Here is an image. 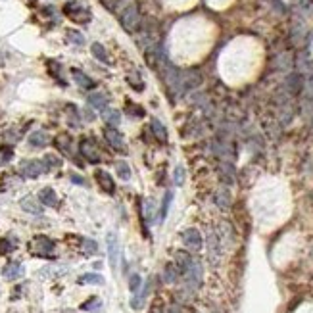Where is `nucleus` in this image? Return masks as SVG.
Returning a JSON list of instances; mask_svg holds the SVG:
<instances>
[{
	"label": "nucleus",
	"mask_w": 313,
	"mask_h": 313,
	"mask_svg": "<svg viewBox=\"0 0 313 313\" xmlns=\"http://www.w3.org/2000/svg\"><path fill=\"white\" fill-rule=\"evenodd\" d=\"M86 102H88L92 108H96V110H106V108H108V96L102 94V92H92V94H88Z\"/></svg>",
	"instance_id": "19"
},
{
	"label": "nucleus",
	"mask_w": 313,
	"mask_h": 313,
	"mask_svg": "<svg viewBox=\"0 0 313 313\" xmlns=\"http://www.w3.org/2000/svg\"><path fill=\"white\" fill-rule=\"evenodd\" d=\"M21 275H23V265H21L19 261H10V263H6L4 269H2V277H4L6 281H15V279H19Z\"/></svg>",
	"instance_id": "12"
},
{
	"label": "nucleus",
	"mask_w": 313,
	"mask_h": 313,
	"mask_svg": "<svg viewBox=\"0 0 313 313\" xmlns=\"http://www.w3.org/2000/svg\"><path fill=\"white\" fill-rule=\"evenodd\" d=\"M31 252L39 257H50L54 252V242L48 236H35L31 242Z\"/></svg>",
	"instance_id": "4"
},
{
	"label": "nucleus",
	"mask_w": 313,
	"mask_h": 313,
	"mask_svg": "<svg viewBox=\"0 0 313 313\" xmlns=\"http://www.w3.org/2000/svg\"><path fill=\"white\" fill-rule=\"evenodd\" d=\"M115 169H117V177L123 179V181H129L131 179V167H129L127 161H117L115 163Z\"/></svg>",
	"instance_id": "28"
},
{
	"label": "nucleus",
	"mask_w": 313,
	"mask_h": 313,
	"mask_svg": "<svg viewBox=\"0 0 313 313\" xmlns=\"http://www.w3.org/2000/svg\"><path fill=\"white\" fill-rule=\"evenodd\" d=\"M68 39H70L73 44H77V46H83V44H85V37H83L79 31H75V29H70V31H68Z\"/></svg>",
	"instance_id": "29"
},
{
	"label": "nucleus",
	"mask_w": 313,
	"mask_h": 313,
	"mask_svg": "<svg viewBox=\"0 0 313 313\" xmlns=\"http://www.w3.org/2000/svg\"><path fill=\"white\" fill-rule=\"evenodd\" d=\"M90 52H92V56L96 58L98 62H102V64H110L108 52H106V48H104L100 43H92V46H90Z\"/></svg>",
	"instance_id": "23"
},
{
	"label": "nucleus",
	"mask_w": 313,
	"mask_h": 313,
	"mask_svg": "<svg viewBox=\"0 0 313 313\" xmlns=\"http://www.w3.org/2000/svg\"><path fill=\"white\" fill-rule=\"evenodd\" d=\"M171 200H173V192L167 190V192H165V198H163V202H161V208H159V221H165L167 212H169Z\"/></svg>",
	"instance_id": "27"
},
{
	"label": "nucleus",
	"mask_w": 313,
	"mask_h": 313,
	"mask_svg": "<svg viewBox=\"0 0 313 313\" xmlns=\"http://www.w3.org/2000/svg\"><path fill=\"white\" fill-rule=\"evenodd\" d=\"M150 125H152V131H154V135H156L157 141H159V143H167V131H165V127L159 123V119L152 117Z\"/></svg>",
	"instance_id": "22"
},
{
	"label": "nucleus",
	"mask_w": 313,
	"mask_h": 313,
	"mask_svg": "<svg viewBox=\"0 0 313 313\" xmlns=\"http://www.w3.org/2000/svg\"><path fill=\"white\" fill-rule=\"evenodd\" d=\"M104 137H106V141L112 144L115 150L125 152V141H123V135L117 131V127H108L104 131Z\"/></svg>",
	"instance_id": "10"
},
{
	"label": "nucleus",
	"mask_w": 313,
	"mask_h": 313,
	"mask_svg": "<svg viewBox=\"0 0 313 313\" xmlns=\"http://www.w3.org/2000/svg\"><path fill=\"white\" fill-rule=\"evenodd\" d=\"M192 265V256L188 252H177L175 254V267L179 271V275H185L186 271Z\"/></svg>",
	"instance_id": "15"
},
{
	"label": "nucleus",
	"mask_w": 313,
	"mask_h": 313,
	"mask_svg": "<svg viewBox=\"0 0 313 313\" xmlns=\"http://www.w3.org/2000/svg\"><path fill=\"white\" fill-rule=\"evenodd\" d=\"M21 208H23L25 212H29V214H33V215H41V214H43V210H41V204L33 198V196H27V198L21 200Z\"/></svg>",
	"instance_id": "20"
},
{
	"label": "nucleus",
	"mask_w": 313,
	"mask_h": 313,
	"mask_svg": "<svg viewBox=\"0 0 313 313\" xmlns=\"http://www.w3.org/2000/svg\"><path fill=\"white\" fill-rule=\"evenodd\" d=\"M208 254H210V259L212 261H217V257L221 254V248H219V236L215 233H210L208 236Z\"/></svg>",
	"instance_id": "17"
},
{
	"label": "nucleus",
	"mask_w": 313,
	"mask_h": 313,
	"mask_svg": "<svg viewBox=\"0 0 313 313\" xmlns=\"http://www.w3.org/2000/svg\"><path fill=\"white\" fill-rule=\"evenodd\" d=\"M72 77H73V81L77 83V85L81 86V88H85V90H92L94 86H96V83L86 75V73H83L81 70H75L73 68L72 70Z\"/></svg>",
	"instance_id": "14"
},
{
	"label": "nucleus",
	"mask_w": 313,
	"mask_h": 313,
	"mask_svg": "<svg viewBox=\"0 0 313 313\" xmlns=\"http://www.w3.org/2000/svg\"><path fill=\"white\" fill-rule=\"evenodd\" d=\"M46 169H48L46 163L41 161V159H27V161H21V163H19V173H21L25 179H37V177H41Z\"/></svg>",
	"instance_id": "3"
},
{
	"label": "nucleus",
	"mask_w": 313,
	"mask_h": 313,
	"mask_svg": "<svg viewBox=\"0 0 313 313\" xmlns=\"http://www.w3.org/2000/svg\"><path fill=\"white\" fill-rule=\"evenodd\" d=\"M288 85H290L288 90H290L292 94H296L300 90V86H302V77H300V75H290V77H288Z\"/></svg>",
	"instance_id": "30"
},
{
	"label": "nucleus",
	"mask_w": 313,
	"mask_h": 313,
	"mask_svg": "<svg viewBox=\"0 0 313 313\" xmlns=\"http://www.w3.org/2000/svg\"><path fill=\"white\" fill-rule=\"evenodd\" d=\"M54 144H56V148L62 154L73 156V139L68 133H60L56 139H54Z\"/></svg>",
	"instance_id": "11"
},
{
	"label": "nucleus",
	"mask_w": 313,
	"mask_h": 313,
	"mask_svg": "<svg viewBox=\"0 0 313 313\" xmlns=\"http://www.w3.org/2000/svg\"><path fill=\"white\" fill-rule=\"evenodd\" d=\"M202 83V77H200L198 72H185V73H179V85L181 90H188V88H194Z\"/></svg>",
	"instance_id": "8"
},
{
	"label": "nucleus",
	"mask_w": 313,
	"mask_h": 313,
	"mask_svg": "<svg viewBox=\"0 0 313 313\" xmlns=\"http://www.w3.org/2000/svg\"><path fill=\"white\" fill-rule=\"evenodd\" d=\"M215 202H217V206L223 208V210L231 206V194H229L227 188H221V190L215 194Z\"/></svg>",
	"instance_id": "26"
},
{
	"label": "nucleus",
	"mask_w": 313,
	"mask_h": 313,
	"mask_svg": "<svg viewBox=\"0 0 313 313\" xmlns=\"http://www.w3.org/2000/svg\"><path fill=\"white\" fill-rule=\"evenodd\" d=\"M102 117H104V121H106L110 127H117L119 121H121V114H119L117 110H110V108L102 110Z\"/></svg>",
	"instance_id": "21"
},
{
	"label": "nucleus",
	"mask_w": 313,
	"mask_h": 313,
	"mask_svg": "<svg viewBox=\"0 0 313 313\" xmlns=\"http://www.w3.org/2000/svg\"><path fill=\"white\" fill-rule=\"evenodd\" d=\"M79 285H104V277L102 275H96V273H86V275H81Z\"/></svg>",
	"instance_id": "24"
},
{
	"label": "nucleus",
	"mask_w": 313,
	"mask_h": 313,
	"mask_svg": "<svg viewBox=\"0 0 313 313\" xmlns=\"http://www.w3.org/2000/svg\"><path fill=\"white\" fill-rule=\"evenodd\" d=\"M94 177H96V181H98L100 188H102L104 192H108V194H114L115 183H114V179L110 177V173H106V171H102V169H96Z\"/></svg>",
	"instance_id": "13"
},
{
	"label": "nucleus",
	"mask_w": 313,
	"mask_h": 313,
	"mask_svg": "<svg viewBox=\"0 0 313 313\" xmlns=\"http://www.w3.org/2000/svg\"><path fill=\"white\" fill-rule=\"evenodd\" d=\"M167 313H183V312H181L177 306H173V308H169V312H167Z\"/></svg>",
	"instance_id": "39"
},
{
	"label": "nucleus",
	"mask_w": 313,
	"mask_h": 313,
	"mask_svg": "<svg viewBox=\"0 0 313 313\" xmlns=\"http://www.w3.org/2000/svg\"><path fill=\"white\" fill-rule=\"evenodd\" d=\"M106 244H108V257H110V267L112 271H117V263H119V240H117V235L115 233H110L108 238H106Z\"/></svg>",
	"instance_id": "6"
},
{
	"label": "nucleus",
	"mask_w": 313,
	"mask_h": 313,
	"mask_svg": "<svg viewBox=\"0 0 313 313\" xmlns=\"http://www.w3.org/2000/svg\"><path fill=\"white\" fill-rule=\"evenodd\" d=\"M100 306H102L100 298H90L88 302H85V304L81 306V310H83V312H96Z\"/></svg>",
	"instance_id": "31"
},
{
	"label": "nucleus",
	"mask_w": 313,
	"mask_h": 313,
	"mask_svg": "<svg viewBox=\"0 0 313 313\" xmlns=\"http://www.w3.org/2000/svg\"><path fill=\"white\" fill-rule=\"evenodd\" d=\"M72 181L75 183V185H81V186H85V185H86L85 179H83V177H79V175H75V173L72 175Z\"/></svg>",
	"instance_id": "38"
},
{
	"label": "nucleus",
	"mask_w": 313,
	"mask_h": 313,
	"mask_svg": "<svg viewBox=\"0 0 313 313\" xmlns=\"http://www.w3.org/2000/svg\"><path fill=\"white\" fill-rule=\"evenodd\" d=\"M79 150H81V154L86 157V161H90V163H100V150L92 139H81Z\"/></svg>",
	"instance_id": "5"
},
{
	"label": "nucleus",
	"mask_w": 313,
	"mask_h": 313,
	"mask_svg": "<svg viewBox=\"0 0 313 313\" xmlns=\"http://www.w3.org/2000/svg\"><path fill=\"white\" fill-rule=\"evenodd\" d=\"M173 181H175V185L177 186H181L183 183H185V167H183V165H177V167H175Z\"/></svg>",
	"instance_id": "33"
},
{
	"label": "nucleus",
	"mask_w": 313,
	"mask_h": 313,
	"mask_svg": "<svg viewBox=\"0 0 313 313\" xmlns=\"http://www.w3.org/2000/svg\"><path fill=\"white\" fill-rule=\"evenodd\" d=\"M39 200H41V204L48 206V208H56L58 206V194L54 192V188H50V186H44L43 190L39 192Z\"/></svg>",
	"instance_id": "16"
},
{
	"label": "nucleus",
	"mask_w": 313,
	"mask_h": 313,
	"mask_svg": "<svg viewBox=\"0 0 313 313\" xmlns=\"http://www.w3.org/2000/svg\"><path fill=\"white\" fill-rule=\"evenodd\" d=\"M177 277H179V271L175 267V263H167V265H165V271H163V281H165L167 285H173V283L177 281Z\"/></svg>",
	"instance_id": "25"
},
{
	"label": "nucleus",
	"mask_w": 313,
	"mask_h": 313,
	"mask_svg": "<svg viewBox=\"0 0 313 313\" xmlns=\"http://www.w3.org/2000/svg\"><path fill=\"white\" fill-rule=\"evenodd\" d=\"M44 161H50L46 167H60V165H62V159L56 156H52V154H48V156L44 157Z\"/></svg>",
	"instance_id": "37"
},
{
	"label": "nucleus",
	"mask_w": 313,
	"mask_h": 313,
	"mask_svg": "<svg viewBox=\"0 0 313 313\" xmlns=\"http://www.w3.org/2000/svg\"><path fill=\"white\" fill-rule=\"evenodd\" d=\"M12 250H14V246L10 244L8 238H2V240H0V254H8V252H12Z\"/></svg>",
	"instance_id": "36"
},
{
	"label": "nucleus",
	"mask_w": 313,
	"mask_h": 313,
	"mask_svg": "<svg viewBox=\"0 0 313 313\" xmlns=\"http://www.w3.org/2000/svg\"><path fill=\"white\" fill-rule=\"evenodd\" d=\"M144 210H146L148 221H152V219H154V202H152V200H146V202H144Z\"/></svg>",
	"instance_id": "35"
},
{
	"label": "nucleus",
	"mask_w": 313,
	"mask_h": 313,
	"mask_svg": "<svg viewBox=\"0 0 313 313\" xmlns=\"http://www.w3.org/2000/svg\"><path fill=\"white\" fill-rule=\"evenodd\" d=\"M119 21H121V27L125 29L127 33H135V31H139L141 27V10H139V6L135 4V2H131V0H125V2H121V6H119Z\"/></svg>",
	"instance_id": "1"
},
{
	"label": "nucleus",
	"mask_w": 313,
	"mask_h": 313,
	"mask_svg": "<svg viewBox=\"0 0 313 313\" xmlns=\"http://www.w3.org/2000/svg\"><path fill=\"white\" fill-rule=\"evenodd\" d=\"M83 250H85L88 256H92V254L98 252V244L94 240H90V238H85V240H83Z\"/></svg>",
	"instance_id": "34"
},
{
	"label": "nucleus",
	"mask_w": 313,
	"mask_h": 313,
	"mask_svg": "<svg viewBox=\"0 0 313 313\" xmlns=\"http://www.w3.org/2000/svg\"><path fill=\"white\" fill-rule=\"evenodd\" d=\"M141 285H143V279H141V275H137V273H135V275L131 277V281H129V288H131V292H133V294H137V292L141 290Z\"/></svg>",
	"instance_id": "32"
},
{
	"label": "nucleus",
	"mask_w": 313,
	"mask_h": 313,
	"mask_svg": "<svg viewBox=\"0 0 313 313\" xmlns=\"http://www.w3.org/2000/svg\"><path fill=\"white\" fill-rule=\"evenodd\" d=\"M48 143H50V137L44 131H35V133L29 135V144L35 146V148H43Z\"/></svg>",
	"instance_id": "18"
},
{
	"label": "nucleus",
	"mask_w": 313,
	"mask_h": 313,
	"mask_svg": "<svg viewBox=\"0 0 313 313\" xmlns=\"http://www.w3.org/2000/svg\"><path fill=\"white\" fill-rule=\"evenodd\" d=\"M64 14L68 15L72 21H75V23H88V21L92 19L90 10L85 8V6H81V4L75 2V0L68 2V4L64 6Z\"/></svg>",
	"instance_id": "2"
},
{
	"label": "nucleus",
	"mask_w": 313,
	"mask_h": 313,
	"mask_svg": "<svg viewBox=\"0 0 313 313\" xmlns=\"http://www.w3.org/2000/svg\"><path fill=\"white\" fill-rule=\"evenodd\" d=\"M183 242H185V246L188 250L198 252L200 248H202V235H200L196 229H186L185 233H183Z\"/></svg>",
	"instance_id": "9"
},
{
	"label": "nucleus",
	"mask_w": 313,
	"mask_h": 313,
	"mask_svg": "<svg viewBox=\"0 0 313 313\" xmlns=\"http://www.w3.org/2000/svg\"><path fill=\"white\" fill-rule=\"evenodd\" d=\"M183 277H185V281L188 283L190 288H198L200 283H202V265H200L198 259H192L190 269L186 271Z\"/></svg>",
	"instance_id": "7"
}]
</instances>
